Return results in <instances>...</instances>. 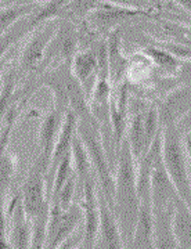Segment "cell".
Instances as JSON below:
<instances>
[{
    "label": "cell",
    "instance_id": "obj_31",
    "mask_svg": "<svg viewBox=\"0 0 191 249\" xmlns=\"http://www.w3.org/2000/svg\"><path fill=\"white\" fill-rule=\"evenodd\" d=\"M1 75H3V64H0V79H1Z\"/></svg>",
    "mask_w": 191,
    "mask_h": 249
},
{
    "label": "cell",
    "instance_id": "obj_15",
    "mask_svg": "<svg viewBox=\"0 0 191 249\" xmlns=\"http://www.w3.org/2000/svg\"><path fill=\"white\" fill-rule=\"evenodd\" d=\"M65 112L53 108L50 112H47L43 119V122L40 124V132H39V142H40V152H39V160H42L46 165V168L49 166V162L52 158V154L54 150L55 142L60 133L61 124ZM47 170V169H46Z\"/></svg>",
    "mask_w": 191,
    "mask_h": 249
},
{
    "label": "cell",
    "instance_id": "obj_16",
    "mask_svg": "<svg viewBox=\"0 0 191 249\" xmlns=\"http://www.w3.org/2000/svg\"><path fill=\"white\" fill-rule=\"evenodd\" d=\"M173 213H174V201L164 209L153 211L155 249H179L173 231Z\"/></svg>",
    "mask_w": 191,
    "mask_h": 249
},
{
    "label": "cell",
    "instance_id": "obj_30",
    "mask_svg": "<svg viewBox=\"0 0 191 249\" xmlns=\"http://www.w3.org/2000/svg\"><path fill=\"white\" fill-rule=\"evenodd\" d=\"M179 4H182L184 9H187L191 13V0H176Z\"/></svg>",
    "mask_w": 191,
    "mask_h": 249
},
{
    "label": "cell",
    "instance_id": "obj_11",
    "mask_svg": "<svg viewBox=\"0 0 191 249\" xmlns=\"http://www.w3.org/2000/svg\"><path fill=\"white\" fill-rule=\"evenodd\" d=\"M177 193L173 187V183L162 162V154L155 160L154 166L151 170V202L153 211L164 209L172 204Z\"/></svg>",
    "mask_w": 191,
    "mask_h": 249
},
{
    "label": "cell",
    "instance_id": "obj_6",
    "mask_svg": "<svg viewBox=\"0 0 191 249\" xmlns=\"http://www.w3.org/2000/svg\"><path fill=\"white\" fill-rule=\"evenodd\" d=\"M79 205L83 212L82 249H96L100 234V202L94 175L82 184V201Z\"/></svg>",
    "mask_w": 191,
    "mask_h": 249
},
{
    "label": "cell",
    "instance_id": "obj_21",
    "mask_svg": "<svg viewBox=\"0 0 191 249\" xmlns=\"http://www.w3.org/2000/svg\"><path fill=\"white\" fill-rule=\"evenodd\" d=\"M39 6L34 3H19L11 6H0V36L4 35L14 24L22 18L32 16Z\"/></svg>",
    "mask_w": 191,
    "mask_h": 249
},
{
    "label": "cell",
    "instance_id": "obj_18",
    "mask_svg": "<svg viewBox=\"0 0 191 249\" xmlns=\"http://www.w3.org/2000/svg\"><path fill=\"white\" fill-rule=\"evenodd\" d=\"M107 42V50H108V64H109V79L114 80V83H122V75L126 70V60L122 57V39H121V31L118 28L109 32Z\"/></svg>",
    "mask_w": 191,
    "mask_h": 249
},
{
    "label": "cell",
    "instance_id": "obj_23",
    "mask_svg": "<svg viewBox=\"0 0 191 249\" xmlns=\"http://www.w3.org/2000/svg\"><path fill=\"white\" fill-rule=\"evenodd\" d=\"M32 31L28 25V17L18 21L17 24H14L10 28L9 31L4 35L0 36V61H3V57L9 52V49L14 45L16 42H18L19 39H22L24 36L29 35Z\"/></svg>",
    "mask_w": 191,
    "mask_h": 249
},
{
    "label": "cell",
    "instance_id": "obj_17",
    "mask_svg": "<svg viewBox=\"0 0 191 249\" xmlns=\"http://www.w3.org/2000/svg\"><path fill=\"white\" fill-rule=\"evenodd\" d=\"M173 231L179 249H191V211L179 196L174 199Z\"/></svg>",
    "mask_w": 191,
    "mask_h": 249
},
{
    "label": "cell",
    "instance_id": "obj_19",
    "mask_svg": "<svg viewBox=\"0 0 191 249\" xmlns=\"http://www.w3.org/2000/svg\"><path fill=\"white\" fill-rule=\"evenodd\" d=\"M144 111H136L130 119H127L126 140L130 145V151L136 163L146 154V142H144Z\"/></svg>",
    "mask_w": 191,
    "mask_h": 249
},
{
    "label": "cell",
    "instance_id": "obj_34",
    "mask_svg": "<svg viewBox=\"0 0 191 249\" xmlns=\"http://www.w3.org/2000/svg\"><path fill=\"white\" fill-rule=\"evenodd\" d=\"M99 249H100V248H99Z\"/></svg>",
    "mask_w": 191,
    "mask_h": 249
},
{
    "label": "cell",
    "instance_id": "obj_24",
    "mask_svg": "<svg viewBox=\"0 0 191 249\" xmlns=\"http://www.w3.org/2000/svg\"><path fill=\"white\" fill-rule=\"evenodd\" d=\"M144 53L151 58V61H154L156 65H159L161 68H164V70L169 72L177 71L179 65L182 62V60H179L173 54L166 52L165 49L156 47V46H148V47L144 49Z\"/></svg>",
    "mask_w": 191,
    "mask_h": 249
},
{
    "label": "cell",
    "instance_id": "obj_33",
    "mask_svg": "<svg viewBox=\"0 0 191 249\" xmlns=\"http://www.w3.org/2000/svg\"><path fill=\"white\" fill-rule=\"evenodd\" d=\"M0 1H3V0H0Z\"/></svg>",
    "mask_w": 191,
    "mask_h": 249
},
{
    "label": "cell",
    "instance_id": "obj_8",
    "mask_svg": "<svg viewBox=\"0 0 191 249\" xmlns=\"http://www.w3.org/2000/svg\"><path fill=\"white\" fill-rule=\"evenodd\" d=\"M58 24H55L54 19H52L43 25L35 28L29 34L19 55V71L31 72L40 67L45 58L46 49L53 39Z\"/></svg>",
    "mask_w": 191,
    "mask_h": 249
},
{
    "label": "cell",
    "instance_id": "obj_4",
    "mask_svg": "<svg viewBox=\"0 0 191 249\" xmlns=\"http://www.w3.org/2000/svg\"><path fill=\"white\" fill-rule=\"evenodd\" d=\"M46 165L36 158L35 163L28 173L27 180L21 188V202L28 220L32 223L39 217L49 216L50 198L46 190Z\"/></svg>",
    "mask_w": 191,
    "mask_h": 249
},
{
    "label": "cell",
    "instance_id": "obj_2",
    "mask_svg": "<svg viewBox=\"0 0 191 249\" xmlns=\"http://www.w3.org/2000/svg\"><path fill=\"white\" fill-rule=\"evenodd\" d=\"M76 133L81 137L86 150L89 152L91 170L97 181V190L111 209H114L115 196V178L112 172V163L105 152L100 124L93 116L78 119Z\"/></svg>",
    "mask_w": 191,
    "mask_h": 249
},
{
    "label": "cell",
    "instance_id": "obj_3",
    "mask_svg": "<svg viewBox=\"0 0 191 249\" xmlns=\"http://www.w3.org/2000/svg\"><path fill=\"white\" fill-rule=\"evenodd\" d=\"M162 162L177 196L189 202L191 199V163L183 144V134L174 127H162Z\"/></svg>",
    "mask_w": 191,
    "mask_h": 249
},
{
    "label": "cell",
    "instance_id": "obj_32",
    "mask_svg": "<svg viewBox=\"0 0 191 249\" xmlns=\"http://www.w3.org/2000/svg\"><path fill=\"white\" fill-rule=\"evenodd\" d=\"M186 205H187V206L190 208V211H191V199H190V201H189V202H186Z\"/></svg>",
    "mask_w": 191,
    "mask_h": 249
},
{
    "label": "cell",
    "instance_id": "obj_22",
    "mask_svg": "<svg viewBox=\"0 0 191 249\" xmlns=\"http://www.w3.org/2000/svg\"><path fill=\"white\" fill-rule=\"evenodd\" d=\"M14 98H16V73L10 70L6 73L0 88V127L6 118V114L16 104Z\"/></svg>",
    "mask_w": 191,
    "mask_h": 249
},
{
    "label": "cell",
    "instance_id": "obj_10",
    "mask_svg": "<svg viewBox=\"0 0 191 249\" xmlns=\"http://www.w3.org/2000/svg\"><path fill=\"white\" fill-rule=\"evenodd\" d=\"M191 109V86H179L169 91L156 107L161 127L177 124Z\"/></svg>",
    "mask_w": 191,
    "mask_h": 249
},
{
    "label": "cell",
    "instance_id": "obj_13",
    "mask_svg": "<svg viewBox=\"0 0 191 249\" xmlns=\"http://www.w3.org/2000/svg\"><path fill=\"white\" fill-rule=\"evenodd\" d=\"M71 72L75 76V79L79 82L82 86L83 91L87 97L90 96V85L94 88V83L97 80V73H99V65H97V58L93 49H85V50H78L71 60Z\"/></svg>",
    "mask_w": 191,
    "mask_h": 249
},
{
    "label": "cell",
    "instance_id": "obj_25",
    "mask_svg": "<svg viewBox=\"0 0 191 249\" xmlns=\"http://www.w3.org/2000/svg\"><path fill=\"white\" fill-rule=\"evenodd\" d=\"M144 142H146V152L151 147V144L154 142L158 132L161 130V124H159V118H158V111L156 107L153 106L144 112Z\"/></svg>",
    "mask_w": 191,
    "mask_h": 249
},
{
    "label": "cell",
    "instance_id": "obj_9",
    "mask_svg": "<svg viewBox=\"0 0 191 249\" xmlns=\"http://www.w3.org/2000/svg\"><path fill=\"white\" fill-rule=\"evenodd\" d=\"M76 126H78V118L71 109H68L65 112V115H64L63 124H61L60 133H58V137H57V142H55L54 150H53V154H52V158H50V162H49V166H47L45 175L46 190H47L49 198H50L53 183H54L55 170L58 168L60 162L71 152V144H72L73 136L76 134Z\"/></svg>",
    "mask_w": 191,
    "mask_h": 249
},
{
    "label": "cell",
    "instance_id": "obj_20",
    "mask_svg": "<svg viewBox=\"0 0 191 249\" xmlns=\"http://www.w3.org/2000/svg\"><path fill=\"white\" fill-rule=\"evenodd\" d=\"M71 158H72L73 173L76 175L78 183L83 184L87 178L93 176V173H91V162L89 158V152L86 150V147L78 133L75 134L72 139Z\"/></svg>",
    "mask_w": 191,
    "mask_h": 249
},
{
    "label": "cell",
    "instance_id": "obj_5",
    "mask_svg": "<svg viewBox=\"0 0 191 249\" xmlns=\"http://www.w3.org/2000/svg\"><path fill=\"white\" fill-rule=\"evenodd\" d=\"M82 220L83 212L81 205L72 204L69 209L63 211L57 199L52 198L46 229L45 249L60 248L73 232H76V227Z\"/></svg>",
    "mask_w": 191,
    "mask_h": 249
},
{
    "label": "cell",
    "instance_id": "obj_12",
    "mask_svg": "<svg viewBox=\"0 0 191 249\" xmlns=\"http://www.w3.org/2000/svg\"><path fill=\"white\" fill-rule=\"evenodd\" d=\"M151 13L148 10L140 9L136 6H129V4H119L112 3L108 0H99L97 9L91 11L90 16L94 22H97L101 27H114L119 21L126 19V18L139 17V16H150Z\"/></svg>",
    "mask_w": 191,
    "mask_h": 249
},
{
    "label": "cell",
    "instance_id": "obj_28",
    "mask_svg": "<svg viewBox=\"0 0 191 249\" xmlns=\"http://www.w3.org/2000/svg\"><path fill=\"white\" fill-rule=\"evenodd\" d=\"M174 127H176L182 134H186L189 133V132H191V109L186 114V115L183 116L177 124H174Z\"/></svg>",
    "mask_w": 191,
    "mask_h": 249
},
{
    "label": "cell",
    "instance_id": "obj_14",
    "mask_svg": "<svg viewBox=\"0 0 191 249\" xmlns=\"http://www.w3.org/2000/svg\"><path fill=\"white\" fill-rule=\"evenodd\" d=\"M99 202H100V234H99L100 249H125V241L117 222V217L100 193H99Z\"/></svg>",
    "mask_w": 191,
    "mask_h": 249
},
{
    "label": "cell",
    "instance_id": "obj_26",
    "mask_svg": "<svg viewBox=\"0 0 191 249\" xmlns=\"http://www.w3.org/2000/svg\"><path fill=\"white\" fill-rule=\"evenodd\" d=\"M76 186H78V178H76V175L73 173L72 176L67 180V183L64 184L63 188L58 191V194L55 196H52V198L57 199V202H58L60 208H61L63 211L69 209V206L73 204V196H75ZM52 198H50V199H52Z\"/></svg>",
    "mask_w": 191,
    "mask_h": 249
},
{
    "label": "cell",
    "instance_id": "obj_29",
    "mask_svg": "<svg viewBox=\"0 0 191 249\" xmlns=\"http://www.w3.org/2000/svg\"><path fill=\"white\" fill-rule=\"evenodd\" d=\"M183 144H184V148H186L187 157H189V160L191 163V132L183 134Z\"/></svg>",
    "mask_w": 191,
    "mask_h": 249
},
{
    "label": "cell",
    "instance_id": "obj_7",
    "mask_svg": "<svg viewBox=\"0 0 191 249\" xmlns=\"http://www.w3.org/2000/svg\"><path fill=\"white\" fill-rule=\"evenodd\" d=\"M78 31L69 21H63L61 24H58L53 39L46 49L45 58L40 64V68H46L49 65L57 67L64 62H71L75 53L78 52Z\"/></svg>",
    "mask_w": 191,
    "mask_h": 249
},
{
    "label": "cell",
    "instance_id": "obj_27",
    "mask_svg": "<svg viewBox=\"0 0 191 249\" xmlns=\"http://www.w3.org/2000/svg\"><path fill=\"white\" fill-rule=\"evenodd\" d=\"M164 31L169 36L176 39L177 43L191 47V27L180 25L176 22H164Z\"/></svg>",
    "mask_w": 191,
    "mask_h": 249
},
{
    "label": "cell",
    "instance_id": "obj_1",
    "mask_svg": "<svg viewBox=\"0 0 191 249\" xmlns=\"http://www.w3.org/2000/svg\"><path fill=\"white\" fill-rule=\"evenodd\" d=\"M115 166V196L112 212L117 217L125 244L130 245L139 217L140 199L137 196V163L126 137L117 152Z\"/></svg>",
    "mask_w": 191,
    "mask_h": 249
}]
</instances>
